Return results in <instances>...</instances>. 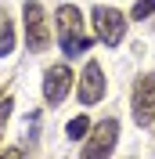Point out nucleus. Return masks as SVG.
Segmentation results:
<instances>
[{
  "instance_id": "f257e3e1",
  "label": "nucleus",
  "mask_w": 155,
  "mask_h": 159,
  "mask_svg": "<svg viewBox=\"0 0 155 159\" xmlns=\"http://www.w3.org/2000/svg\"><path fill=\"white\" fill-rule=\"evenodd\" d=\"M54 18H58V47L65 51V58H79V54L90 47V36H87V29H83V15H79V7L61 4Z\"/></svg>"
},
{
  "instance_id": "f03ea898",
  "label": "nucleus",
  "mask_w": 155,
  "mask_h": 159,
  "mask_svg": "<svg viewBox=\"0 0 155 159\" xmlns=\"http://www.w3.org/2000/svg\"><path fill=\"white\" fill-rule=\"evenodd\" d=\"M90 22H94V33L97 40L105 43V47H119L126 36V18L119 15L116 7H105V4H97L94 11H90Z\"/></svg>"
},
{
  "instance_id": "7ed1b4c3",
  "label": "nucleus",
  "mask_w": 155,
  "mask_h": 159,
  "mask_svg": "<svg viewBox=\"0 0 155 159\" xmlns=\"http://www.w3.org/2000/svg\"><path fill=\"white\" fill-rule=\"evenodd\" d=\"M22 18H25V43H29V51H36V54L47 51L51 25H47V15H43V4H40V0H25Z\"/></svg>"
},
{
  "instance_id": "20e7f679",
  "label": "nucleus",
  "mask_w": 155,
  "mask_h": 159,
  "mask_svg": "<svg viewBox=\"0 0 155 159\" xmlns=\"http://www.w3.org/2000/svg\"><path fill=\"white\" fill-rule=\"evenodd\" d=\"M116 141H119V123L116 119H101L97 127H90L87 138H83V156H90V159L112 156Z\"/></svg>"
},
{
  "instance_id": "39448f33",
  "label": "nucleus",
  "mask_w": 155,
  "mask_h": 159,
  "mask_svg": "<svg viewBox=\"0 0 155 159\" xmlns=\"http://www.w3.org/2000/svg\"><path fill=\"white\" fill-rule=\"evenodd\" d=\"M134 123L137 127H148L155 119V72H144V76H137L134 83Z\"/></svg>"
},
{
  "instance_id": "423d86ee",
  "label": "nucleus",
  "mask_w": 155,
  "mask_h": 159,
  "mask_svg": "<svg viewBox=\"0 0 155 159\" xmlns=\"http://www.w3.org/2000/svg\"><path fill=\"white\" fill-rule=\"evenodd\" d=\"M69 87H72V69L69 65H51L43 72V101L47 105H61Z\"/></svg>"
},
{
  "instance_id": "0eeeda50",
  "label": "nucleus",
  "mask_w": 155,
  "mask_h": 159,
  "mask_svg": "<svg viewBox=\"0 0 155 159\" xmlns=\"http://www.w3.org/2000/svg\"><path fill=\"white\" fill-rule=\"evenodd\" d=\"M101 98H105V72L97 61H87L79 76V105H97Z\"/></svg>"
},
{
  "instance_id": "6e6552de",
  "label": "nucleus",
  "mask_w": 155,
  "mask_h": 159,
  "mask_svg": "<svg viewBox=\"0 0 155 159\" xmlns=\"http://www.w3.org/2000/svg\"><path fill=\"white\" fill-rule=\"evenodd\" d=\"M11 51H15V25H11L7 11L0 7V58H7Z\"/></svg>"
},
{
  "instance_id": "1a4fd4ad",
  "label": "nucleus",
  "mask_w": 155,
  "mask_h": 159,
  "mask_svg": "<svg viewBox=\"0 0 155 159\" xmlns=\"http://www.w3.org/2000/svg\"><path fill=\"white\" fill-rule=\"evenodd\" d=\"M87 134H90V119H87V116L69 119V127H65V138H69V141H83Z\"/></svg>"
},
{
  "instance_id": "9d476101",
  "label": "nucleus",
  "mask_w": 155,
  "mask_h": 159,
  "mask_svg": "<svg viewBox=\"0 0 155 159\" xmlns=\"http://www.w3.org/2000/svg\"><path fill=\"white\" fill-rule=\"evenodd\" d=\"M152 15H155V0H137L134 11H130V18H137V22H141V18H152Z\"/></svg>"
},
{
  "instance_id": "9b49d317",
  "label": "nucleus",
  "mask_w": 155,
  "mask_h": 159,
  "mask_svg": "<svg viewBox=\"0 0 155 159\" xmlns=\"http://www.w3.org/2000/svg\"><path fill=\"white\" fill-rule=\"evenodd\" d=\"M11 105H15L11 98H0V130H4V123H7V116H11Z\"/></svg>"
}]
</instances>
